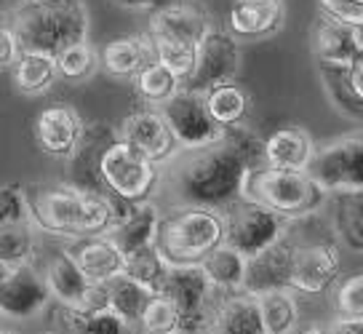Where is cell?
I'll return each instance as SVG.
<instances>
[{
	"label": "cell",
	"instance_id": "1",
	"mask_svg": "<svg viewBox=\"0 0 363 334\" xmlns=\"http://www.w3.org/2000/svg\"><path fill=\"white\" fill-rule=\"evenodd\" d=\"M257 166H264V139L243 123L227 126L214 145L182 152L171 169V184L182 206L225 211L243 198L246 174Z\"/></svg>",
	"mask_w": 363,
	"mask_h": 334
},
{
	"label": "cell",
	"instance_id": "2",
	"mask_svg": "<svg viewBox=\"0 0 363 334\" xmlns=\"http://www.w3.org/2000/svg\"><path fill=\"white\" fill-rule=\"evenodd\" d=\"M27 198L35 228L72 241L113 233L115 225L134 206L104 193L80 190L72 182L38 184L33 193H27Z\"/></svg>",
	"mask_w": 363,
	"mask_h": 334
},
{
	"label": "cell",
	"instance_id": "3",
	"mask_svg": "<svg viewBox=\"0 0 363 334\" xmlns=\"http://www.w3.org/2000/svg\"><path fill=\"white\" fill-rule=\"evenodd\" d=\"M11 27L22 38L24 51L59 57L65 48L86 43L89 11L83 0H40L16 6Z\"/></svg>",
	"mask_w": 363,
	"mask_h": 334
},
{
	"label": "cell",
	"instance_id": "4",
	"mask_svg": "<svg viewBox=\"0 0 363 334\" xmlns=\"http://www.w3.org/2000/svg\"><path fill=\"white\" fill-rule=\"evenodd\" d=\"M225 211L179 206L160 217L155 246L171 267L203 265L206 257L225 243Z\"/></svg>",
	"mask_w": 363,
	"mask_h": 334
},
{
	"label": "cell",
	"instance_id": "5",
	"mask_svg": "<svg viewBox=\"0 0 363 334\" xmlns=\"http://www.w3.org/2000/svg\"><path fill=\"white\" fill-rule=\"evenodd\" d=\"M243 198L272 208L284 219H302L323 206L326 190L310 172L257 166L246 174Z\"/></svg>",
	"mask_w": 363,
	"mask_h": 334
},
{
	"label": "cell",
	"instance_id": "6",
	"mask_svg": "<svg viewBox=\"0 0 363 334\" xmlns=\"http://www.w3.org/2000/svg\"><path fill=\"white\" fill-rule=\"evenodd\" d=\"M102 179L113 198H121L125 204H142L155 193L160 172L158 163L145 158L142 152L121 139L104 158Z\"/></svg>",
	"mask_w": 363,
	"mask_h": 334
},
{
	"label": "cell",
	"instance_id": "7",
	"mask_svg": "<svg viewBox=\"0 0 363 334\" xmlns=\"http://www.w3.org/2000/svg\"><path fill=\"white\" fill-rule=\"evenodd\" d=\"M225 230L227 246L254 257L284 235V217L257 201L240 198L225 208Z\"/></svg>",
	"mask_w": 363,
	"mask_h": 334
},
{
	"label": "cell",
	"instance_id": "8",
	"mask_svg": "<svg viewBox=\"0 0 363 334\" xmlns=\"http://www.w3.org/2000/svg\"><path fill=\"white\" fill-rule=\"evenodd\" d=\"M307 172L326 193H361L363 190V128L329 142L315 152Z\"/></svg>",
	"mask_w": 363,
	"mask_h": 334
},
{
	"label": "cell",
	"instance_id": "9",
	"mask_svg": "<svg viewBox=\"0 0 363 334\" xmlns=\"http://www.w3.org/2000/svg\"><path fill=\"white\" fill-rule=\"evenodd\" d=\"M160 113L169 121L182 150L206 147L222 137V126H216V121L208 113L203 91L182 89L177 96H171L166 104H160Z\"/></svg>",
	"mask_w": 363,
	"mask_h": 334
},
{
	"label": "cell",
	"instance_id": "10",
	"mask_svg": "<svg viewBox=\"0 0 363 334\" xmlns=\"http://www.w3.org/2000/svg\"><path fill=\"white\" fill-rule=\"evenodd\" d=\"M118 142H121V128L110 126L107 121H91V123H86L78 147L67 158L69 182L80 187V190L110 196L102 179V166L107 152L113 150Z\"/></svg>",
	"mask_w": 363,
	"mask_h": 334
},
{
	"label": "cell",
	"instance_id": "11",
	"mask_svg": "<svg viewBox=\"0 0 363 334\" xmlns=\"http://www.w3.org/2000/svg\"><path fill=\"white\" fill-rule=\"evenodd\" d=\"M211 278L203 270V265H182L171 267L166 286L160 294H166L182 318V332L195 334L206 326V308H208V294H211Z\"/></svg>",
	"mask_w": 363,
	"mask_h": 334
},
{
	"label": "cell",
	"instance_id": "12",
	"mask_svg": "<svg viewBox=\"0 0 363 334\" xmlns=\"http://www.w3.org/2000/svg\"><path fill=\"white\" fill-rule=\"evenodd\" d=\"M240 67L238 38L230 30H208L206 38L198 43V62H195L193 78L184 83V89L208 91L211 86L235 81Z\"/></svg>",
	"mask_w": 363,
	"mask_h": 334
},
{
	"label": "cell",
	"instance_id": "13",
	"mask_svg": "<svg viewBox=\"0 0 363 334\" xmlns=\"http://www.w3.org/2000/svg\"><path fill=\"white\" fill-rule=\"evenodd\" d=\"M0 270V311L6 318H30L48 302V281L30 262Z\"/></svg>",
	"mask_w": 363,
	"mask_h": 334
},
{
	"label": "cell",
	"instance_id": "14",
	"mask_svg": "<svg viewBox=\"0 0 363 334\" xmlns=\"http://www.w3.org/2000/svg\"><path fill=\"white\" fill-rule=\"evenodd\" d=\"M121 139L125 145H131L145 158L152 163H163L174 158V152L179 147V142L171 131L169 121L160 110H134L131 116L123 118L121 123Z\"/></svg>",
	"mask_w": 363,
	"mask_h": 334
},
{
	"label": "cell",
	"instance_id": "15",
	"mask_svg": "<svg viewBox=\"0 0 363 334\" xmlns=\"http://www.w3.org/2000/svg\"><path fill=\"white\" fill-rule=\"evenodd\" d=\"M340 252L329 241L296 246L294 270H291V289L299 294H326L334 281L340 278Z\"/></svg>",
	"mask_w": 363,
	"mask_h": 334
},
{
	"label": "cell",
	"instance_id": "16",
	"mask_svg": "<svg viewBox=\"0 0 363 334\" xmlns=\"http://www.w3.org/2000/svg\"><path fill=\"white\" fill-rule=\"evenodd\" d=\"M294 252H296L294 243L289 241L286 235H281L264 252L249 257V262H246V278H243V291L259 297L264 291L291 289Z\"/></svg>",
	"mask_w": 363,
	"mask_h": 334
},
{
	"label": "cell",
	"instance_id": "17",
	"mask_svg": "<svg viewBox=\"0 0 363 334\" xmlns=\"http://www.w3.org/2000/svg\"><path fill=\"white\" fill-rule=\"evenodd\" d=\"M83 128L86 123L67 104L45 107L43 113L35 118V142L45 155L69 158L83 137Z\"/></svg>",
	"mask_w": 363,
	"mask_h": 334
},
{
	"label": "cell",
	"instance_id": "18",
	"mask_svg": "<svg viewBox=\"0 0 363 334\" xmlns=\"http://www.w3.org/2000/svg\"><path fill=\"white\" fill-rule=\"evenodd\" d=\"M284 0H233L227 30L240 40H262L284 27Z\"/></svg>",
	"mask_w": 363,
	"mask_h": 334
},
{
	"label": "cell",
	"instance_id": "19",
	"mask_svg": "<svg viewBox=\"0 0 363 334\" xmlns=\"http://www.w3.org/2000/svg\"><path fill=\"white\" fill-rule=\"evenodd\" d=\"M67 252L75 257L80 270L94 284H110L113 278L123 276L125 270V254L110 233L78 238V241L69 243Z\"/></svg>",
	"mask_w": 363,
	"mask_h": 334
},
{
	"label": "cell",
	"instance_id": "20",
	"mask_svg": "<svg viewBox=\"0 0 363 334\" xmlns=\"http://www.w3.org/2000/svg\"><path fill=\"white\" fill-rule=\"evenodd\" d=\"M208 30H211L208 13L201 6L184 3V0H174L163 9H155L150 16V35L177 38V40H187L195 46L203 40Z\"/></svg>",
	"mask_w": 363,
	"mask_h": 334
},
{
	"label": "cell",
	"instance_id": "21",
	"mask_svg": "<svg viewBox=\"0 0 363 334\" xmlns=\"http://www.w3.org/2000/svg\"><path fill=\"white\" fill-rule=\"evenodd\" d=\"M313 54L318 62L352 65L363 54L361 43H358V30L352 24L334 19L329 13H320L313 27Z\"/></svg>",
	"mask_w": 363,
	"mask_h": 334
},
{
	"label": "cell",
	"instance_id": "22",
	"mask_svg": "<svg viewBox=\"0 0 363 334\" xmlns=\"http://www.w3.org/2000/svg\"><path fill=\"white\" fill-rule=\"evenodd\" d=\"M315 142L299 126H284L264 139V166L307 172L315 161Z\"/></svg>",
	"mask_w": 363,
	"mask_h": 334
},
{
	"label": "cell",
	"instance_id": "23",
	"mask_svg": "<svg viewBox=\"0 0 363 334\" xmlns=\"http://www.w3.org/2000/svg\"><path fill=\"white\" fill-rule=\"evenodd\" d=\"M211 334H270L259 302L249 291L230 294L211 313Z\"/></svg>",
	"mask_w": 363,
	"mask_h": 334
},
{
	"label": "cell",
	"instance_id": "24",
	"mask_svg": "<svg viewBox=\"0 0 363 334\" xmlns=\"http://www.w3.org/2000/svg\"><path fill=\"white\" fill-rule=\"evenodd\" d=\"M43 276H45V281H48L51 297H57V300L62 302V305H67V308H78L91 286V281L86 278V273L80 270V265L75 262V257H72L67 249L48 257Z\"/></svg>",
	"mask_w": 363,
	"mask_h": 334
},
{
	"label": "cell",
	"instance_id": "25",
	"mask_svg": "<svg viewBox=\"0 0 363 334\" xmlns=\"http://www.w3.org/2000/svg\"><path fill=\"white\" fill-rule=\"evenodd\" d=\"M158 225H160V211L150 201H142V204L131 206V211L115 225L110 235L118 241V246L128 257V254H134L139 249L155 243V238H158Z\"/></svg>",
	"mask_w": 363,
	"mask_h": 334
},
{
	"label": "cell",
	"instance_id": "26",
	"mask_svg": "<svg viewBox=\"0 0 363 334\" xmlns=\"http://www.w3.org/2000/svg\"><path fill=\"white\" fill-rule=\"evenodd\" d=\"M150 59H155L150 38H118L102 48V67L113 78H136Z\"/></svg>",
	"mask_w": 363,
	"mask_h": 334
},
{
	"label": "cell",
	"instance_id": "27",
	"mask_svg": "<svg viewBox=\"0 0 363 334\" xmlns=\"http://www.w3.org/2000/svg\"><path fill=\"white\" fill-rule=\"evenodd\" d=\"M57 78H59L57 57L40 54V51H24L22 59L11 69L13 89L27 94V96H38V94L48 91L57 83Z\"/></svg>",
	"mask_w": 363,
	"mask_h": 334
},
{
	"label": "cell",
	"instance_id": "28",
	"mask_svg": "<svg viewBox=\"0 0 363 334\" xmlns=\"http://www.w3.org/2000/svg\"><path fill=\"white\" fill-rule=\"evenodd\" d=\"M206 94V104H208V113L216 121V126H240L251 113V96L249 91L235 81L219 83L211 86Z\"/></svg>",
	"mask_w": 363,
	"mask_h": 334
},
{
	"label": "cell",
	"instance_id": "29",
	"mask_svg": "<svg viewBox=\"0 0 363 334\" xmlns=\"http://www.w3.org/2000/svg\"><path fill=\"white\" fill-rule=\"evenodd\" d=\"M318 72L323 89L329 94V102L340 110L345 118L363 121V99L355 91L350 81V65H331V62H318Z\"/></svg>",
	"mask_w": 363,
	"mask_h": 334
},
{
	"label": "cell",
	"instance_id": "30",
	"mask_svg": "<svg viewBox=\"0 0 363 334\" xmlns=\"http://www.w3.org/2000/svg\"><path fill=\"white\" fill-rule=\"evenodd\" d=\"M134 86H136V94L145 99L147 104H166L171 96H177V94L184 89V83L182 78L169 69L163 62L158 59H150L147 65L142 67V72L134 78Z\"/></svg>",
	"mask_w": 363,
	"mask_h": 334
},
{
	"label": "cell",
	"instance_id": "31",
	"mask_svg": "<svg viewBox=\"0 0 363 334\" xmlns=\"http://www.w3.org/2000/svg\"><path fill=\"white\" fill-rule=\"evenodd\" d=\"M246 262L249 257L240 254L238 249L222 243L219 249L206 257L203 270L208 273L214 289H227V291H243V278H246Z\"/></svg>",
	"mask_w": 363,
	"mask_h": 334
},
{
	"label": "cell",
	"instance_id": "32",
	"mask_svg": "<svg viewBox=\"0 0 363 334\" xmlns=\"http://www.w3.org/2000/svg\"><path fill=\"white\" fill-rule=\"evenodd\" d=\"M152 297L155 294L147 286H142L139 281H134L125 273L110 281V311L118 313L125 323H142V316Z\"/></svg>",
	"mask_w": 363,
	"mask_h": 334
},
{
	"label": "cell",
	"instance_id": "33",
	"mask_svg": "<svg viewBox=\"0 0 363 334\" xmlns=\"http://www.w3.org/2000/svg\"><path fill=\"white\" fill-rule=\"evenodd\" d=\"M262 318L270 334H291L299 321V305H296L294 289H275L257 297Z\"/></svg>",
	"mask_w": 363,
	"mask_h": 334
},
{
	"label": "cell",
	"instance_id": "34",
	"mask_svg": "<svg viewBox=\"0 0 363 334\" xmlns=\"http://www.w3.org/2000/svg\"><path fill=\"white\" fill-rule=\"evenodd\" d=\"M171 265L163 260V254L158 252V246H145L139 252L128 254L125 257V276H131L134 281H139L142 286H147L152 294H160L166 286V278H169Z\"/></svg>",
	"mask_w": 363,
	"mask_h": 334
},
{
	"label": "cell",
	"instance_id": "35",
	"mask_svg": "<svg viewBox=\"0 0 363 334\" xmlns=\"http://www.w3.org/2000/svg\"><path fill=\"white\" fill-rule=\"evenodd\" d=\"M152 43V54L158 62H163L169 69H174L187 83L195 72V62H198V46L187 43V40H177V38H163V35H147Z\"/></svg>",
	"mask_w": 363,
	"mask_h": 334
},
{
	"label": "cell",
	"instance_id": "36",
	"mask_svg": "<svg viewBox=\"0 0 363 334\" xmlns=\"http://www.w3.org/2000/svg\"><path fill=\"white\" fill-rule=\"evenodd\" d=\"M62 321L67 334H125L128 323L113 311L104 313H86L78 308L62 305Z\"/></svg>",
	"mask_w": 363,
	"mask_h": 334
},
{
	"label": "cell",
	"instance_id": "37",
	"mask_svg": "<svg viewBox=\"0 0 363 334\" xmlns=\"http://www.w3.org/2000/svg\"><path fill=\"white\" fill-rule=\"evenodd\" d=\"M337 233L350 249L363 254V190L337 193Z\"/></svg>",
	"mask_w": 363,
	"mask_h": 334
},
{
	"label": "cell",
	"instance_id": "38",
	"mask_svg": "<svg viewBox=\"0 0 363 334\" xmlns=\"http://www.w3.org/2000/svg\"><path fill=\"white\" fill-rule=\"evenodd\" d=\"M33 222L27 225H0V267L27 265L35 252Z\"/></svg>",
	"mask_w": 363,
	"mask_h": 334
},
{
	"label": "cell",
	"instance_id": "39",
	"mask_svg": "<svg viewBox=\"0 0 363 334\" xmlns=\"http://www.w3.org/2000/svg\"><path fill=\"white\" fill-rule=\"evenodd\" d=\"M99 65V59L94 54V48L89 43H75V46L65 48L57 57L59 78H65L69 83H80L94 75V69Z\"/></svg>",
	"mask_w": 363,
	"mask_h": 334
},
{
	"label": "cell",
	"instance_id": "40",
	"mask_svg": "<svg viewBox=\"0 0 363 334\" xmlns=\"http://www.w3.org/2000/svg\"><path fill=\"white\" fill-rule=\"evenodd\" d=\"M142 326L147 334H163V332H182V318L177 305L166 294H155L150 300L147 311L142 316Z\"/></svg>",
	"mask_w": 363,
	"mask_h": 334
},
{
	"label": "cell",
	"instance_id": "41",
	"mask_svg": "<svg viewBox=\"0 0 363 334\" xmlns=\"http://www.w3.org/2000/svg\"><path fill=\"white\" fill-rule=\"evenodd\" d=\"M27 222H33V211H30V198L22 190V184H3V190H0V225H27Z\"/></svg>",
	"mask_w": 363,
	"mask_h": 334
},
{
	"label": "cell",
	"instance_id": "42",
	"mask_svg": "<svg viewBox=\"0 0 363 334\" xmlns=\"http://www.w3.org/2000/svg\"><path fill=\"white\" fill-rule=\"evenodd\" d=\"M337 311L340 318L363 321V276H350L337 291Z\"/></svg>",
	"mask_w": 363,
	"mask_h": 334
},
{
	"label": "cell",
	"instance_id": "43",
	"mask_svg": "<svg viewBox=\"0 0 363 334\" xmlns=\"http://www.w3.org/2000/svg\"><path fill=\"white\" fill-rule=\"evenodd\" d=\"M318 3H320V11L340 22H347L352 27L363 24V0H318Z\"/></svg>",
	"mask_w": 363,
	"mask_h": 334
},
{
	"label": "cell",
	"instance_id": "44",
	"mask_svg": "<svg viewBox=\"0 0 363 334\" xmlns=\"http://www.w3.org/2000/svg\"><path fill=\"white\" fill-rule=\"evenodd\" d=\"M22 38L16 35L11 24H3V30H0V65H3V69H13V65L22 59Z\"/></svg>",
	"mask_w": 363,
	"mask_h": 334
},
{
	"label": "cell",
	"instance_id": "45",
	"mask_svg": "<svg viewBox=\"0 0 363 334\" xmlns=\"http://www.w3.org/2000/svg\"><path fill=\"white\" fill-rule=\"evenodd\" d=\"M78 311H86V313L110 311V284H94L91 281V286L86 291L83 302L78 305Z\"/></svg>",
	"mask_w": 363,
	"mask_h": 334
},
{
	"label": "cell",
	"instance_id": "46",
	"mask_svg": "<svg viewBox=\"0 0 363 334\" xmlns=\"http://www.w3.org/2000/svg\"><path fill=\"white\" fill-rule=\"evenodd\" d=\"M115 6H121V9H131V11H139V9H163V6H169L174 0H113Z\"/></svg>",
	"mask_w": 363,
	"mask_h": 334
},
{
	"label": "cell",
	"instance_id": "47",
	"mask_svg": "<svg viewBox=\"0 0 363 334\" xmlns=\"http://www.w3.org/2000/svg\"><path fill=\"white\" fill-rule=\"evenodd\" d=\"M350 81H352V86H355V91L361 94V99H363V54L350 65Z\"/></svg>",
	"mask_w": 363,
	"mask_h": 334
},
{
	"label": "cell",
	"instance_id": "48",
	"mask_svg": "<svg viewBox=\"0 0 363 334\" xmlns=\"http://www.w3.org/2000/svg\"><path fill=\"white\" fill-rule=\"evenodd\" d=\"M302 334H334L331 326H313V329H305Z\"/></svg>",
	"mask_w": 363,
	"mask_h": 334
},
{
	"label": "cell",
	"instance_id": "49",
	"mask_svg": "<svg viewBox=\"0 0 363 334\" xmlns=\"http://www.w3.org/2000/svg\"><path fill=\"white\" fill-rule=\"evenodd\" d=\"M30 3H40V0H13V6H30Z\"/></svg>",
	"mask_w": 363,
	"mask_h": 334
},
{
	"label": "cell",
	"instance_id": "50",
	"mask_svg": "<svg viewBox=\"0 0 363 334\" xmlns=\"http://www.w3.org/2000/svg\"><path fill=\"white\" fill-rule=\"evenodd\" d=\"M355 30H358V43H361V48H363V24H358Z\"/></svg>",
	"mask_w": 363,
	"mask_h": 334
},
{
	"label": "cell",
	"instance_id": "51",
	"mask_svg": "<svg viewBox=\"0 0 363 334\" xmlns=\"http://www.w3.org/2000/svg\"><path fill=\"white\" fill-rule=\"evenodd\" d=\"M3 334H16V332H11V329H3Z\"/></svg>",
	"mask_w": 363,
	"mask_h": 334
},
{
	"label": "cell",
	"instance_id": "52",
	"mask_svg": "<svg viewBox=\"0 0 363 334\" xmlns=\"http://www.w3.org/2000/svg\"><path fill=\"white\" fill-rule=\"evenodd\" d=\"M163 334H184V332H163Z\"/></svg>",
	"mask_w": 363,
	"mask_h": 334
}]
</instances>
